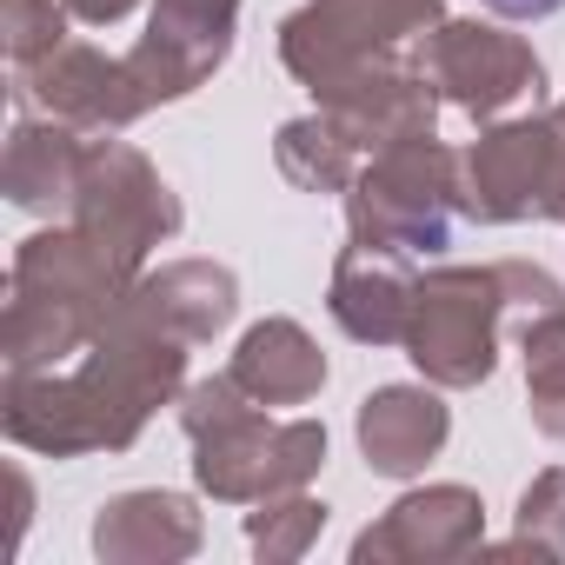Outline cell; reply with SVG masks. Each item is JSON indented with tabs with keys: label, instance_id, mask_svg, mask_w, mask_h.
<instances>
[{
	"label": "cell",
	"instance_id": "obj_18",
	"mask_svg": "<svg viewBox=\"0 0 565 565\" xmlns=\"http://www.w3.org/2000/svg\"><path fill=\"white\" fill-rule=\"evenodd\" d=\"M81 160H87V134L81 127L21 114L14 134H8V160H0V186H8V200L21 213H74Z\"/></svg>",
	"mask_w": 565,
	"mask_h": 565
},
{
	"label": "cell",
	"instance_id": "obj_10",
	"mask_svg": "<svg viewBox=\"0 0 565 565\" xmlns=\"http://www.w3.org/2000/svg\"><path fill=\"white\" fill-rule=\"evenodd\" d=\"M233 28L239 0H153V21L127 54L147 100H186L193 87H206L233 54Z\"/></svg>",
	"mask_w": 565,
	"mask_h": 565
},
{
	"label": "cell",
	"instance_id": "obj_19",
	"mask_svg": "<svg viewBox=\"0 0 565 565\" xmlns=\"http://www.w3.org/2000/svg\"><path fill=\"white\" fill-rule=\"evenodd\" d=\"M259 406H307L327 386V353L313 347V333L300 320H259L239 333L233 366H226Z\"/></svg>",
	"mask_w": 565,
	"mask_h": 565
},
{
	"label": "cell",
	"instance_id": "obj_11",
	"mask_svg": "<svg viewBox=\"0 0 565 565\" xmlns=\"http://www.w3.org/2000/svg\"><path fill=\"white\" fill-rule=\"evenodd\" d=\"M466 167V213L486 226L545 220L552 213V120H505L486 127Z\"/></svg>",
	"mask_w": 565,
	"mask_h": 565
},
{
	"label": "cell",
	"instance_id": "obj_22",
	"mask_svg": "<svg viewBox=\"0 0 565 565\" xmlns=\"http://www.w3.org/2000/svg\"><path fill=\"white\" fill-rule=\"evenodd\" d=\"M327 532V505L300 492H279V499H259V512H246V539L266 565H294L313 552V539Z\"/></svg>",
	"mask_w": 565,
	"mask_h": 565
},
{
	"label": "cell",
	"instance_id": "obj_25",
	"mask_svg": "<svg viewBox=\"0 0 565 565\" xmlns=\"http://www.w3.org/2000/svg\"><path fill=\"white\" fill-rule=\"evenodd\" d=\"M545 120H552V213H545V220L565 226V100H558Z\"/></svg>",
	"mask_w": 565,
	"mask_h": 565
},
{
	"label": "cell",
	"instance_id": "obj_28",
	"mask_svg": "<svg viewBox=\"0 0 565 565\" xmlns=\"http://www.w3.org/2000/svg\"><path fill=\"white\" fill-rule=\"evenodd\" d=\"M8 486H14V545H21L28 512H34V486H28V472H21V466H8Z\"/></svg>",
	"mask_w": 565,
	"mask_h": 565
},
{
	"label": "cell",
	"instance_id": "obj_9",
	"mask_svg": "<svg viewBox=\"0 0 565 565\" xmlns=\"http://www.w3.org/2000/svg\"><path fill=\"white\" fill-rule=\"evenodd\" d=\"M21 100L41 107L47 120H67L81 127L87 140L100 134H120L134 127L153 100L134 74V61H114L100 47H81V41H61L54 54H41L34 67H21Z\"/></svg>",
	"mask_w": 565,
	"mask_h": 565
},
{
	"label": "cell",
	"instance_id": "obj_27",
	"mask_svg": "<svg viewBox=\"0 0 565 565\" xmlns=\"http://www.w3.org/2000/svg\"><path fill=\"white\" fill-rule=\"evenodd\" d=\"M492 14H505V21H545V14H558L565 0H486Z\"/></svg>",
	"mask_w": 565,
	"mask_h": 565
},
{
	"label": "cell",
	"instance_id": "obj_12",
	"mask_svg": "<svg viewBox=\"0 0 565 565\" xmlns=\"http://www.w3.org/2000/svg\"><path fill=\"white\" fill-rule=\"evenodd\" d=\"M313 100H320V114L360 147V160H373V153H386V147H399V140L433 134V114H439L433 81H426L419 67H399L393 54L353 67L347 81H333V87L313 94Z\"/></svg>",
	"mask_w": 565,
	"mask_h": 565
},
{
	"label": "cell",
	"instance_id": "obj_14",
	"mask_svg": "<svg viewBox=\"0 0 565 565\" xmlns=\"http://www.w3.org/2000/svg\"><path fill=\"white\" fill-rule=\"evenodd\" d=\"M452 439V413L439 386H380L360 399V452L380 479H419Z\"/></svg>",
	"mask_w": 565,
	"mask_h": 565
},
{
	"label": "cell",
	"instance_id": "obj_20",
	"mask_svg": "<svg viewBox=\"0 0 565 565\" xmlns=\"http://www.w3.org/2000/svg\"><path fill=\"white\" fill-rule=\"evenodd\" d=\"M273 160H279V173H287L300 193H347L360 180V167H366L360 147L327 114L287 120V127H279V140H273Z\"/></svg>",
	"mask_w": 565,
	"mask_h": 565
},
{
	"label": "cell",
	"instance_id": "obj_3",
	"mask_svg": "<svg viewBox=\"0 0 565 565\" xmlns=\"http://www.w3.org/2000/svg\"><path fill=\"white\" fill-rule=\"evenodd\" d=\"M459 213H466V167L433 134L373 153L360 167V180L347 186V226H353V239L380 246V253H406V259L439 253L452 239Z\"/></svg>",
	"mask_w": 565,
	"mask_h": 565
},
{
	"label": "cell",
	"instance_id": "obj_15",
	"mask_svg": "<svg viewBox=\"0 0 565 565\" xmlns=\"http://www.w3.org/2000/svg\"><path fill=\"white\" fill-rule=\"evenodd\" d=\"M413 287L419 279L406 273V253H380V246H347L333 266V320L347 340L360 347H399L406 340V313H413Z\"/></svg>",
	"mask_w": 565,
	"mask_h": 565
},
{
	"label": "cell",
	"instance_id": "obj_4",
	"mask_svg": "<svg viewBox=\"0 0 565 565\" xmlns=\"http://www.w3.org/2000/svg\"><path fill=\"white\" fill-rule=\"evenodd\" d=\"M505 313H512V294H505L499 266H433L413 287V313H406L399 347L433 386L466 393V386L492 380Z\"/></svg>",
	"mask_w": 565,
	"mask_h": 565
},
{
	"label": "cell",
	"instance_id": "obj_8",
	"mask_svg": "<svg viewBox=\"0 0 565 565\" xmlns=\"http://www.w3.org/2000/svg\"><path fill=\"white\" fill-rule=\"evenodd\" d=\"M419 74L433 81V94L446 107H459L472 120H499L505 107L539 100V87H545L539 54L492 21H439L419 47Z\"/></svg>",
	"mask_w": 565,
	"mask_h": 565
},
{
	"label": "cell",
	"instance_id": "obj_2",
	"mask_svg": "<svg viewBox=\"0 0 565 565\" xmlns=\"http://www.w3.org/2000/svg\"><path fill=\"white\" fill-rule=\"evenodd\" d=\"M134 279L140 273H127L81 226H47L21 239L8 273V320H0L8 373H54L74 353H87L114 320V307L134 294Z\"/></svg>",
	"mask_w": 565,
	"mask_h": 565
},
{
	"label": "cell",
	"instance_id": "obj_6",
	"mask_svg": "<svg viewBox=\"0 0 565 565\" xmlns=\"http://www.w3.org/2000/svg\"><path fill=\"white\" fill-rule=\"evenodd\" d=\"M320 466H327V426L266 419V406H246L239 419L193 439V479L220 505H259L279 492H300Z\"/></svg>",
	"mask_w": 565,
	"mask_h": 565
},
{
	"label": "cell",
	"instance_id": "obj_5",
	"mask_svg": "<svg viewBox=\"0 0 565 565\" xmlns=\"http://www.w3.org/2000/svg\"><path fill=\"white\" fill-rule=\"evenodd\" d=\"M446 21V0H307L279 21V61L313 94L347 81L366 61H386L399 41L433 34Z\"/></svg>",
	"mask_w": 565,
	"mask_h": 565
},
{
	"label": "cell",
	"instance_id": "obj_1",
	"mask_svg": "<svg viewBox=\"0 0 565 565\" xmlns=\"http://www.w3.org/2000/svg\"><path fill=\"white\" fill-rule=\"evenodd\" d=\"M186 380V340L147 327L114 307L100 340L81 353L74 373H8L0 393V426L14 446L47 452V459H81V452H127L153 406H167Z\"/></svg>",
	"mask_w": 565,
	"mask_h": 565
},
{
	"label": "cell",
	"instance_id": "obj_17",
	"mask_svg": "<svg viewBox=\"0 0 565 565\" xmlns=\"http://www.w3.org/2000/svg\"><path fill=\"white\" fill-rule=\"evenodd\" d=\"M233 307H239V279L213 259H173L160 273H140L127 294V313H140L147 327H160L186 347H206L213 333H226Z\"/></svg>",
	"mask_w": 565,
	"mask_h": 565
},
{
	"label": "cell",
	"instance_id": "obj_21",
	"mask_svg": "<svg viewBox=\"0 0 565 565\" xmlns=\"http://www.w3.org/2000/svg\"><path fill=\"white\" fill-rule=\"evenodd\" d=\"M519 347H525V399H532V426H539L545 439L565 446V307L532 313L525 333H519Z\"/></svg>",
	"mask_w": 565,
	"mask_h": 565
},
{
	"label": "cell",
	"instance_id": "obj_13",
	"mask_svg": "<svg viewBox=\"0 0 565 565\" xmlns=\"http://www.w3.org/2000/svg\"><path fill=\"white\" fill-rule=\"evenodd\" d=\"M479 545H486V499L472 486H426V492H406L399 505H386V519L353 539V565H386V558L446 565Z\"/></svg>",
	"mask_w": 565,
	"mask_h": 565
},
{
	"label": "cell",
	"instance_id": "obj_26",
	"mask_svg": "<svg viewBox=\"0 0 565 565\" xmlns=\"http://www.w3.org/2000/svg\"><path fill=\"white\" fill-rule=\"evenodd\" d=\"M134 8H140V0H67V14L87 21V28H114V21H127Z\"/></svg>",
	"mask_w": 565,
	"mask_h": 565
},
{
	"label": "cell",
	"instance_id": "obj_16",
	"mask_svg": "<svg viewBox=\"0 0 565 565\" xmlns=\"http://www.w3.org/2000/svg\"><path fill=\"white\" fill-rule=\"evenodd\" d=\"M94 552L107 565H180L200 552V505L186 492H120L94 519Z\"/></svg>",
	"mask_w": 565,
	"mask_h": 565
},
{
	"label": "cell",
	"instance_id": "obj_24",
	"mask_svg": "<svg viewBox=\"0 0 565 565\" xmlns=\"http://www.w3.org/2000/svg\"><path fill=\"white\" fill-rule=\"evenodd\" d=\"M0 34H8L14 67H34L67 41V0H0Z\"/></svg>",
	"mask_w": 565,
	"mask_h": 565
},
{
	"label": "cell",
	"instance_id": "obj_23",
	"mask_svg": "<svg viewBox=\"0 0 565 565\" xmlns=\"http://www.w3.org/2000/svg\"><path fill=\"white\" fill-rule=\"evenodd\" d=\"M499 552H532V558H565V466H545L519 492V539Z\"/></svg>",
	"mask_w": 565,
	"mask_h": 565
},
{
	"label": "cell",
	"instance_id": "obj_7",
	"mask_svg": "<svg viewBox=\"0 0 565 565\" xmlns=\"http://www.w3.org/2000/svg\"><path fill=\"white\" fill-rule=\"evenodd\" d=\"M87 239H100L127 273L147 266V253L160 239L180 233V200L173 186L153 173V160L127 140H87V160H81V193H74V213H67Z\"/></svg>",
	"mask_w": 565,
	"mask_h": 565
}]
</instances>
